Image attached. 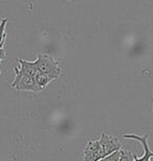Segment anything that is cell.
Segmentation results:
<instances>
[{
  "instance_id": "obj_3",
  "label": "cell",
  "mask_w": 153,
  "mask_h": 161,
  "mask_svg": "<svg viewBox=\"0 0 153 161\" xmlns=\"http://www.w3.org/2000/svg\"><path fill=\"white\" fill-rule=\"evenodd\" d=\"M98 143H100L101 147H102L104 157L111 154L113 152H116V150L120 149L121 147H122V143L120 142V140H119L118 137L113 136H108L105 132H102L100 139H98Z\"/></svg>"
},
{
  "instance_id": "obj_5",
  "label": "cell",
  "mask_w": 153,
  "mask_h": 161,
  "mask_svg": "<svg viewBox=\"0 0 153 161\" xmlns=\"http://www.w3.org/2000/svg\"><path fill=\"white\" fill-rule=\"evenodd\" d=\"M104 157L102 147H101L98 140L89 141L84 149V160L85 161H100Z\"/></svg>"
},
{
  "instance_id": "obj_13",
  "label": "cell",
  "mask_w": 153,
  "mask_h": 161,
  "mask_svg": "<svg viewBox=\"0 0 153 161\" xmlns=\"http://www.w3.org/2000/svg\"><path fill=\"white\" fill-rule=\"evenodd\" d=\"M152 112H153V104H152Z\"/></svg>"
},
{
  "instance_id": "obj_9",
  "label": "cell",
  "mask_w": 153,
  "mask_h": 161,
  "mask_svg": "<svg viewBox=\"0 0 153 161\" xmlns=\"http://www.w3.org/2000/svg\"><path fill=\"white\" fill-rule=\"evenodd\" d=\"M119 153H120L119 161H132V160H134V156L131 152H129V150L121 147V148L119 149Z\"/></svg>"
},
{
  "instance_id": "obj_2",
  "label": "cell",
  "mask_w": 153,
  "mask_h": 161,
  "mask_svg": "<svg viewBox=\"0 0 153 161\" xmlns=\"http://www.w3.org/2000/svg\"><path fill=\"white\" fill-rule=\"evenodd\" d=\"M35 64H37L38 71L45 72V73L54 76L56 80H58L62 72V69L59 67L58 61L48 54H39Z\"/></svg>"
},
{
  "instance_id": "obj_10",
  "label": "cell",
  "mask_w": 153,
  "mask_h": 161,
  "mask_svg": "<svg viewBox=\"0 0 153 161\" xmlns=\"http://www.w3.org/2000/svg\"><path fill=\"white\" fill-rule=\"evenodd\" d=\"M119 157H120V153H119V149L116 150V152H113L111 154L107 155L106 157L103 158V161H119Z\"/></svg>"
},
{
  "instance_id": "obj_12",
  "label": "cell",
  "mask_w": 153,
  "mask_h": 161,
  "mask_svg": "<svg viewBox=\"0 0 153 161\" xmlns=\"http://www.w3.org/2000/svg\"><path fill=\"white\" fill-rule=\"evenodd\" d=\"M67 1H70V2H72V1H73V0H67Z\"/></svg>"
},
{
  "instance_id": "obj_7",
  "label": "cell",
  "mask_w": 153,
  "mask_h": 161,
  "mask_svg": "<svg viewBox=\"0 0 153 161\" xmlns=\"http://www.w3.org/2000/svg\"><path fill=\"white\" fill-rule=\"evenodd\" d=\"M33 77H34L35 82L38 83V85L42 88V89H45V88L48 86L49 83L56 80V79L54 76L45 73V72H41V71H38Z\"/></svg>"
},
{
  "instance_id": "obj_11",
  "label": "cell",
  "mask_w": 153,
  "mask_h": 161,
  "mask_svg": "<svg viewBox=\"0 0 153 161\" xmlns=\"http://www.w3.org/2000/svg\"><path fill=\"white\" fill-rule=\"evenodd\" d=\"M4 59H6V51L3 50V47H0V64Z\"/></svg>"
},
{
  "instance_id": "obj_4",
  "label": "cell",
  "mask_w": 153,
  "mask_h": 161,
  "mask_svg": "<svg viewBox=\"0 0 153 161\" xmlns=\"http://www.w3.org/2000/svg\"><path fill=\"white\" fill-rule=\"evenodd\" d=\"M124 139H129V140H134V141L139 142L144 147V155L140 157H137L136 154H133L134 156V160L136 161H150L151 158L153 157V152L150 149L149 147V136H137V134H124Z\"/></svg>"
},
{
  "instance_id": "obj_6",
  "label": "cell",
  "mask_w": 153,
  "mask_h": 161,
  "mask_svg": "<svg viewBox=\"0 0 153 161\" xmlns=\"http://www.w3.org/2000/svg\"><path fill=\"white\" fill-rule=\"evenodd\" d=\"M16 61L19 64V68L18 71L20 73L29 75V76H34L35 73L38 72V68H37V64L34 61H27L25 59H18L16 58Z\"/></svg>"
},
{
  "instance_id": "obj_8",
  "label": "cell",
  "mask_w": 153,
  "mask_h": 161,
  "mask_svg": "<svg viewBox=\"0 0 153 161\" xmlns=\"http://www.w3.org/2000/svg\"><path fill=\"white\" fill-rule=\"evenodd\" d=\"M8 24V19H2L0 20V45L3 46L7 40V33H6V26Z\"/></svg>"
},
{
  "instance_id": "obj_1",
  "label": "cell",
  "mask_w": 153,
  "mask_h": 161,
  "mask_svg": "<svg viewBox=\"0 0 153 161\" xmlns=\"http://www.w3.org/2000/svg\"><path fill=\"white\" fill-rule=\"evenodd\" d=\"M15 71V79L13 80L11 88L16 92H40L43 90L35 82L34 77L29 76L20 73L17 68H14Z\"/></svg>"
}]
</instances>
